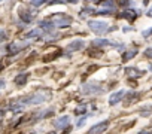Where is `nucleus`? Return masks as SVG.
<instances>
[{
	"instance_id": "nucleus-1",
	"label": "nucleus",
	"mask_w": 152,
	"mask_h": 134,
	"mask_svg": "<svg viewBox=\"0 0 152 134\" xmlns=\"http://www.w3.org/2000/svg\"><path fill=\"white\" fill-rule=\"evenodd\" d=\"M51 21H52L55 25H60V27H67V25H70L72 18H70V17H67V15L58 14V15H52V17H51Z\"/></svg>"
},
{
	"instance_id": "nucleus-2",
	"label": "nucleus",
	"mask_w": 152,
	"mask_h": 134,
	"mask_svg": "<svg viewBox=\"0 0 152 134\" xmlns=\"http://www.w3.org/2000/svg\"><path fill=\"white\" fill-rule=\"evenodd\" d=\"M107 127H109V122H107V121H103V122L94 125V127L88 131V134H103V133L107 130Z\"/></svg>"
},
{
	"instance_id": "nucleus-3",
	"label": "nucleus",
	"mask_w": 152,
	"mask_h": 134,
	"mask_svg": "<svg viewBox=\"0 0 152 134\" xmlns=\"http://www.w3.org/2000/svg\"><path fill=\"white\" fill-rule=\"evenodd\" d=\"M45 100H46V95H43V94H33L31 97L24 100V103H27V104H39V103H43Z\"/></svg>"
},
{
	"instance_id": "nucleus-4",
	"label": "nucleus",
	"mask_w": 152,
	"mask_h": 134,
	"mask_svg": "<svg viewBox=\"0 0 152 134\" xmlns=\"http://www.w3.org/2000/svg\"><path fill=\"white\" fill-rule=\"evenodd\" d=\"M90 27H91L96 33H103V31L107 28V24L103 23V21H91V23H90Z\"/></svg>"
},
{
	"instance_id": "nucleus-5",
	"label": "nucleus",
	"mask_w": 152,
	"mask_h": 134,
	"mask_svg": "<svg viewBox=\"0 0 152 134\" xmlns=\"http://www.w3.org/2000/svg\"><path fill=\"white\" fill-rule=\"evenodd\" d=\"M122 97H124V91H118V92L112 94V95H110V98H109V104H110V106L118 104V103L122 100Z\"/></svg>"
},
{
	"instance_id": "nucleus-6",
	"label": "nucleus",
	"mask_w": 152,
	"mask_h": 134,
	"mask_svg": "<svg viewBox=\"0 0 152 134\" xmlns=\"http://www.w3.org/2000/svg\"><path fill=\"white\" fill-rule=\"evenodd\" d=\"M69 122H70V118H69V116H63V118H60V119L55 122V125H57L58 128H64V127L69 125Z\"/></svg>"
},
{
	"instance_id": "nucleus-7",
	"label": "nucleus",
	"mask_w": 152,
	"mask_h": 134,
	"mask_svg": "<svg viewBox=\"0 0 152 134\" xmlns=\"http://www.w3.org/2000/svg\"><path fill=\"white\" fill-rule=\"evenodd\" d=\"M84 46V42L82 40H75V42H72L70 45H69V49L70 51H76V49H79V48H82Z\"/></svg>"
},
{
	"instance_id": "nucleus-8",
	"label": "nucleus",
	"mask_w": 152,
	"mask_h": 134,
	"mask_svg": "<svg viewBox=\"0 0 152 134\" xmlns=\"http://www.w3.org/2000/svg\"><path fill=\"white\" fill-rule=\"evenodd\" d=\"M122 17H125L127 20L131 21V20H134V18L137 17V14H136V11H125V12L122 14Z\"/></svg>"
},
{
	"instance_id": "nucleus-9",
	"label": "nucleus",
	"mask_w": 152,
	"mask_h": 134,
	"mask_svg": "<svg viewBox=\"0 0 152 134\" xmlns=\"http://www.w3.org/2000/svg\"><path fill=\"white\" fill-rule=\"evenodd\" d=\"M136 54H137V51H136V49H133V51H127V52H125V54L122 55V60H124V61H127V60L133 58V57H134Z\"/></svg>"
},
{
	"instance_id": "nucleus-10",
	"label": "nucleus",
	"mask_w": 152,
	"mask_h": 134,
	"mask_svg": "<svg viewBox=\"0 0 152 134\" xmlns=\"http://www.w3.org/2000/svg\"><path fill=\"white\" fill-rule=\"evenodd\" d=\"M26 81H27V75H20V76L15 78V82H17L18 85H24Z\"/></svg>"
},
{
	"instance_id": "nucleus-11",
	"label": "nucleus",
	"mask_w": 152,
	"mask_h": 134,
	"mask_svg": "<svg viewBox=\"0 0 152 134\" xmlns=\"http://www.w3.org/2000/svg\"><path fill=\"white\" fill-rule=\"evenodd\" d=\"M127 73L131 75V76H142V75H143V72H139V70H136V69H127Z\"/></svg>"
},
{
	"instance_id": "nucleus-12",
	"label": "nucleus",
	"mask_w": 152,
	"mask_h": 134,
	"mask_svg": "<svg viewBox=\"0 0 152 134\" xmlns=\"http://www.w3.org/2000/svg\"><path fill=\"white\" fill-rule=\"evenodd\" d=\"M107 43H109L107 40H104V39H99V40H94L93 45H96V46H106Z\"/></svg>"
},
{
	"instance_id": "nucleus-13",
	"label": "nucleus",
	"mask_w": 152,
	"mask_h": 134,
	"mask_svg": "<svg viewBox=\"0 0 152 134\" xmlns=\"http://www.w3.org/2000/svg\"><path fill=\"white\" fill-rule=\"evenodd\" d=\"M145 55L149 57V58H152V48H148V49L145 51Z\"/></svg>"
},
{
	"instance_id": "nucleus-14",
	"label": "nucleus",
	"mask_w": 152,
	"mask_h": 134,
	"mask_svg": "<svg viewBox=\"0 0 152 134\" xmlns=\"http://www.w3.org/2000/svg\"><path fill=\"white\" fill-rule=\"evenodd\" d=\"M151 33H152V28H151V30H148V31H143V36H145V37H148Z\"/></svg>"
},
{
	"instance_id": "nucleus-15",
	"label": "nucleus",
	"mask_w": 152,
	"mask_h": 134,
	"mask_svg": "<svg viewBox=\"0 0 152 134\" xmlns=\"http://www.w3.org/2000/svg\"><path fill=\"white\" fill-rule=\"evenodd\" d=\"M2 40H5V33L0 31V42H2Z\"/></svg>"
},
{
	"instance_id": "nucleus-16",
	"label": "nucleus",
	"mask_w": 152,
	"mask_h": 134,
	"mask_svg": "<svg viewBox=\"0 0 152 134\" xmlns=\"http://www.w3.org/2000/svg\"><path fill=\"white\" fill-rule=\"evenodd\" d=\"M5 87V81H2V79H0V90H2Z\"/></svg>"
},
{
	"instance_id": "nucleus-17",
	"label": "nucleus",
	"mask_w": 152,
	"mask_h": 134,
	"mask_svg": "<svg viewBox=\"0 0 152 134\" xmlns=\"http://www.w3.org/2000/svg\"><path fill=\"white\" fill-rule=\"evenodd\" d=\"M139 134H152V133H151V131H140Z\"/></svg>"
},
{
	"instance_id": "nucleus-18",
	"label": "nucleus",
	"mask_w": 152,
	"mask_h": 134,
	"mask_svg": "<svg viewBox=\"0 0 152 134\" xmlns=\"http://www.w3.org/2000/svg\"><path fill=\"white\" fill-rule=\"evenodd\" d=\"M148 17H152V9H151V11L148 12Z\"/></svg>"
},
{
	"instance_id": "nucleus-19",
	"label": "nucleus",
	"mask_w": 152,
	"mask_h": 134,
	"mask_svg": "<svg viewBox=\"0 0 152 134\" xmlns=\"http://www.w3.org/2000/svg\"><path fill=\"white\" fill-rule=\"evenodd\" d=\"M49 134H57V133H49Z\"/></svg>"
},
{
	"instance_id": "nucleus-20",
	"label": "nucleus",
	"mask_w": 152,
	"mask_h": 134,
	"mask_svg": "<svg viewBox=\"0 0 152 134\" xmlns=\"http://www.w3.org/2000/svg\"><path fill=\"white\" fill-rule=\"evenodd\" d=\"M151 72H152V66H151Z\"/></svg>"
}]
</instances>
